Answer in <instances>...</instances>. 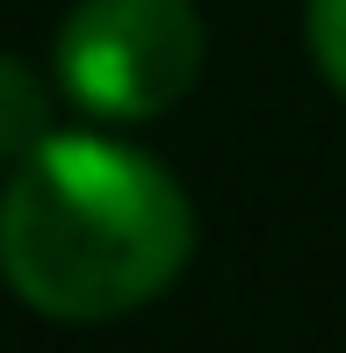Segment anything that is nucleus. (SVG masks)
Returning <instances> with one entry per match:
<instances>
[{
    "label": "nucleus",
    "mask_w": 346,
    "mask_h": 353,
    "mask_svg": "<svg viewBox=\"0 0 346 353\" xmlns=\"http://www.w3.org/2000/svg\"><path fill=\"white\" fill-rule=\"evenodd\" d=\"M195 252V210L159 159L116 137H51L8 173L0 274L43 317L101 325L159 288Z\"/></svg>",
    "instance_id": "1"
},
{
    "label": "nucleus",
    "mask_w": 346,
    "mask_h": 353,
    "mask_svg": "<svg viewBox=\"0 0 346 353\" xmlns=\"http://www.w3.org/2000/svg\"><path fill=\"white\" fill-rule=\"evenodd\" d=\"M51 65L87 116L152 123L202 79V14L187 0H80Z\"/></svg>",
    "instance_id": "2"
},
{
    "label": "nucleus",
    "mask_w": 346,
    "mask_h": 353,
    "mask_svg": "<svg viewBox=\"0 0 346 353\" xmlns=\"http://www.w3.org/2000/svg\"><path fill=\"white\" fill-rule=\"evenodd\" d=\"M43 144H51V94H43L37 65L0 51V166H22Z\"/></svg>",
    "instance_id": "3"
},
{
    "label": "nucleus",
    "mask_w": 346,
    "mask_h": 353,
    "mask_svg": "<svg viewBox=\"0 0 346 353\" xmlns=\"http://www.w3.org/2000/svg\"><path fill=\"white\" fill-rule=\"evenodd\" d=\"M303 22H310V58H318V72L346 94V0H310Z\"/></svg>",
    "instance_id": "4"
}]
</instances>
